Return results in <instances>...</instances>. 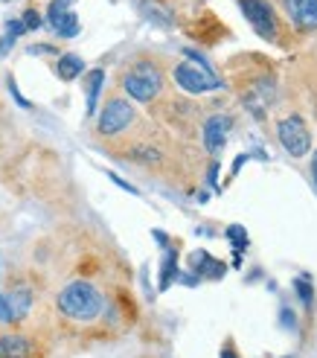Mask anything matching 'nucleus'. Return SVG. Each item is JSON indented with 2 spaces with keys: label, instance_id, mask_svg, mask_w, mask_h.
I'll list each match as a JSON object with an SVG mask.
<instances>
[{
  "label": "nucleus",
  "instance_id": "a211bd4d",
  "mask_svg": "<svg viewBox=\"0 0 317 358\" xmlns=\"http://www.w3.org/2000/svg\"><path fill=\"white\" fill-rule=\"evenodd\" d=\"M294 289H297V294L303 297V303L306 306H311V300H314V294H311V282H309V277H300L294 282Z\"/></svg>",
  "mask_w": 317,
  "mask_h": 358
},
{
  "label": "nucleus",
  "instance_id": "412c9836",
  "mask_svg": "<svg viewBox=\"0 0 317 358\" xmlns=\"http://www.w3.org/2000/svg\"><path fill=\"white\" fill-rule=\"evenodd\" d=\"M9 94L15 96V102H17V105H21V108H32V102H29V99H27V96H24L21 91H17V85H15V79H9Z\"/></svg>",
  "mask_w": 317,
  "mask_h": 358
},
{
  "label": "nucleus",
  "instance_id": "f3484780",
  "mask_svg": "<svg viewBox=\"0 0 317 358\" xmlns=\"http://www.w3.org/2000/svg\"><path fill=\"white\" fill-rule=\"evenodd\" d=\"M131 157L140 160V164H157V160H161V152L152 149V146H137V149L131 152Z\"/></svg>",
  "mask_w": 317,
  "mask_h": 358
},
{
  "label": "nucleus",
  "instance_id": "dca6fc26",
  "mask_svg": "<svg viewBox=\"0 0 317 358\" xmlns=\"http://www.w3.org/2000/svg\"><path fill=\"white\" fill-rule=\"evenodd\" d=\"M224 236L230 239V245H233L236 250H244V248H248V230H244L242 224H230V227L224 230Z\"/></svg>",
  "mask_w": 317,
  "mask_h": 358
},
{
  "label": "nucleus",
  "instance_id": "b1692460",
  "mask_svg": "<svg viewBox=\"0 0 317 358\" xmlns=\"http://www.w3.org/2000/svg\"><path fill=\"white\" fill-rule=\"evenodd\" d=\"M29 52L35 56V52H50V56H56V47H50V44H35V47H29Z\"/></svg>",
  "mask_w": 317,
  "mask_h": 358
},
{
  "label": "nucleus",
  "instance_id": "aec40b11",
  "mask_svg": "<svg viewBox=\"0 0 317 358\" xmlns=\"http://www.w3.org/2000/svg\"><path fill=\"white\" fill-rule=\"evenodd\" d=\"M0 324H15V315H12V309H9L6 294H0Z\"/></svg>",
  "mask_w": 317,
  "mask_h": 358
},
{
  "label": "nucleus",
  "instance_id": "a878e982",
  "mask_svg": "<svg viewBox=\"0 0 317 358\" xmlns=\"http://www.w3.org/2000/svg\"><path fill=\"white\" fill-rule=\"evenodd\" d=\"M311 175H314V184H317V152H314V160H311Z\"/></svg>",
  "mask_w": 317,
  "mask_h": 358
},
{
  "label": "nucleus",
  "instance_id": "7ed1b4c3",
  "mask_svg": "<svg viewBox=\"0 0 317 358\" xmlns=\"http://www.w3.org/2000/svg\"><path fill=\"white\" fill-rule=\"evenodd\" d=\"M131 122H134L131 102L122 99V96H111L108 102H105L99 120H96V131H99L102 137H117V134L126 131Z\"/></svg>",
  "mask_w": 317,
  "mask_h": 358
},
{
  "label": "nucleus",
  "instance_id": "39448f33",
  "mask_svg": "<svg viewBox=\"0 0 317 358\" xmlns=\"http://www.w3.org/2000/svg\"><path fill=\"white\" fill-rule=\"evenodd\" d=\"M172 76H175V85L184 87L186 94H207V91H219L221 87V79H216V73H207V70L189 64V62L175 67Z\"/></svg>",
  "mask_w": 317,
  "mask_h": 358
},
{
  "label": "nucleus",
  "instance_id": "6e6552de",
  "mask_svg": "<svg viewBox=\"0 0 317 358\" xmlns=\"http://www.w3.org/2000/svg\"><path fill=\"white\" fill-rule=\"evenodd\" d=\"M230 125H233V120L227 114H216V117H209L204 122V146H207L209 155H219L224 149L227 134H230Z\"/></svg>",
  "mask_w": 317,
  "mask_h": 358
},
{
  "label": "nucleus",
  "instance_id": "ddd939ff",
  "mask_svg": "<svg viewBox=\"0 0 317 358\" xmlns=\"http://www.w3.org/2000/svg\"><path fill=\"white\" fill-rule=\"evenodd\" d=\"M56 73L61 82H73L84 73V62L82 56H76V52H59V64H56Z\"/></svg>",
  "mask_w": 317,
  "mask_h": 358
},
{
  "label": "nucleus",
  "instance_id": "5701e85b",
  "mask_svg": "<svg viewBox=\"0 0 317 358\" xmlns=\"http://www.w3.org/2000/svg\"><path fill=\"white\" fill-rule=\"evenodd\" d=\"M108 178H111V181H114L117 187H122V189H126V192H131V195H137V187H131L128 181H122V178H119V175H114V172H111Z\"/></svg>",
  "mask_w": 317,
  "mask_h": 358
},
{
  "label": "nucleus",
  "instance_id": "393cba45",
  "mask_svg": "<svg viewBox=\"0 0 317 358\" xmlns=\"http://www.w3.org/2000/svg\"><path fill=\"white\" fill-rule=\"evenodd\" d=\"M12 44H15V41L9 38V35H6V38H0V56H6V52L12 50Z\"/></svg>",
  "mask_w": 317,
  "mask_h": 358
},
{
  "label": "nucleus",
  "instance_id": "cd10ccee",
  "mask_svg": "<svg viewBox=\"0 0 317 358\" xmlns=\"http://www.w3.org/2000/svg\"><path fill=\"white\" fill-rule=\"evenodd\" d=\"M3 3H9V0H3Z\"/></svg>",
  "mask_w": 317,
  "mask_h": 358
},
{
  "label": "nucleus",
  "instance_id": "4be33fe9",
  "mask_svg": "<svg viewBox=\"0 0 317 358\" xmlns=\"http://www.w3.org/2000/svg\"><path fill=\"white\" fill-rule=\"evenodd\" d=\"M6 32H9V38L15 41V38H21V35L27 32V27L21 21H6Z\"/></svg>",
  "mask_w": 317,
  "mask_h": 358
},
{
  "label": "nucleus",
  "instance_id": "f8f14e48",
  "mask_svg": "<svg viewBox=\"0 0 317 358\" xmlns=\"http://www.w3.org/2000/svg\"><path fill=\"white\" fill-rule=\"evenodd\" d=\"M6 300H9V309L15 315V324H17V320H24L32 309V289L27 282H15V285H9Z\"/></svg>",
  "mask_w": 317,
  "mask_h": 358
},
{
  "label": "nucleus",
  "instance_id": "9b49d317",
  "mask_svg": "<svg viewBox=\"0 0 317 358\" xmlns=\"http://www.w3.org/2000/svg\"><path fill=\"white\" fill-rule=\"evenodd\" d=\"M189 271L196 274L198 280H201V277H207V280H219V277H224V262L213 259V257L207 254V250H196V254L189 257Z\"/></svg>",
  "mask_w": 317,
  "mask_h": 358
},
{
  "label": "nucleus",
  "instance_id": "20e7f679",
  "mask_svg": "<svg viewBox=\"0 0 317 358\" xmlns=\"http://www.w3.org/2000/svg\"><path fill=\"white\" fill-rule=\"evenodd\" d=\"M277 137L283 143V149L291 155V157H303L309 149H311V134H309V125L303 117H283L277 122Z\"/></svg>",
  "mask_w": 317,
  "mask_h": 358
},
{
  "label": "nucleus",
  "instance_id": "9d476101",
  "mask_svg": "<svg viewBox=\"0 0 317 358\" xmlns=\"http://www.w3.org/2000/svg\"><path fill=\"white\" fill-rule=\"evenodd\" d=\"M286 12L300 29H317V0H286Z\"/></svg>",
  "mask_w": 317,
  "mask_h": 358
},
{
  "label": "nucleus",
  "instance_id": "423d86ee",
  "mask_svg": "<svg viewBox=\"0 0 317 358\" xmlns=\"http://www.w3.org/2000/svg\"><path fill=\"white\" fill-rule=\"evenodd\" d=\"M239 6H242V15L248 17V24L256 29V35L268 41L277 38V15L268 0H239Z\"/></svg>",
  "mask_w": 317,
  "mask_h": 358
},
{
  "label": "nucleus",
  "instance_id": "2eb2a0df",
  "mask_svg": "<svg viewBox=\"0 0 317 358\" xmlns=\"http://www.w3.org/2000/svg\"><path fill=\"white\" fill-rule=\"evenodd\" d=\"M172 280H178V250L166 248V257H163V268H161V282H157V289L166 292Z\"/></svg>",
  "mask_w": 317,
  "mask_h": 358
},
{
  "label": "nucleus",
  "instance_id": "1a4fd4ad",
  "mask_svg": "<svg viewBox=\"0 0 317 358\" xmlns=\"http://www.w3.org/2000/svg\"><path fill=\"white\" fill-rule=\"evenodd\" d=\"M35 344L21 332H0V358H35Z\"/></svg>",
  "mask_w": 317,
  "mask_h": 358
},
{
  "label": "nucleus",
  "instance_id": "4468645a",
  "mask_svg": "<svg viewBox=\"0 0 317 358\" xmlns=\"http://www.w3.org/2000/svg\"><path fill=\"white\" fill-rule=\"evenodd\" d=\"M102 82H105V70H102V67L91 70V73H87V79H84V99H87L84 108H87V117H91V114L96 111V102H99Z\"/></svg>",
  "mask_w": 317,
  "mask_h": 358
},
{
  "label": "nucleus",
  "instance_id": "f03ea898",
  "mask_svg": "<svg viewBox=\"0 0 317 358\" xmlns=\"http://www.w3.org/2000/svg\"><path fill=\"white\" fill-rule=\"evenodd\" d=\"M122 87H126V94L134 102H152L163 91V76L154 64L140 62L134 70H128V73L122 76Z\"/></svg>",
  "mask_w": 317,
  "mask_h": 358
},
{
  "label": "nucleus",
  "instance_id": "bb28decb",
  "mask_svg": "<svg viewBox=\"0 0 317 358\" xmlns=\"http://www.w3.org/2000/svg\"><path fill=\"white\" fill-rule=\"evenodd\" d=\"M221 358H236V352H233V347H227V350L221 352Z\"/></svg>",
  "mask_w": 317,
  "mask_h": 358
},
{
  "label": "nucleus",
  "instance_id": "6ab92c4d",
  "mask_svg": "<svg viewBox=\"0 0 317 358\" xmlns=\"http://www.w3.org/2000/svg\"><path fill=\"white\" fill-rule=\"evenodd\" d=\"M21 24L27 27V32H35V29L41 27V15L35 12V9H27V12H24V17H21Z\"/></svg>",
  "mask_w": 317,
  "mask_h": 358
},
{
  "label": "nucleus",
  "instance_id": "f257e3e1",
  "mask_svg": "<svg viewBox=\"0 0 317 358\" xmlns=\"http://www.w3.org/2000/svg\"><path fill=\"white\" fill-rule=\"evenodd\" d=\"M56 306L67 320H76V324H91L105 312V297L94 282L87 280H73L67 282L56 297Z\"/></svg>",
  "mask_w": 317,
  "mask_h": 358
},
{
  "label": "nucleus",
  "instance_id": "0eeeda50",
  "mask_svg": "<svg viewBox=\"0 0 317 358\" xmlns=\"http://www.w3.org/2000/svg\"><path fill=\"white\" fill-rule=\"evenodd\" d=\"M47 24L59 38H76L79 35V17L70 12V0H52L47 6Z\"/></svg>",
  "mask_w": 317,
  "mask_h": 358
}]
</instances>
